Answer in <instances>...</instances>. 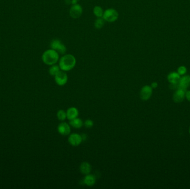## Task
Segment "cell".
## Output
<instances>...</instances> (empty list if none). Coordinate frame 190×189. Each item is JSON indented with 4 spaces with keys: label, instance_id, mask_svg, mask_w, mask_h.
Wrapping results in <instances>:
<instances>
[{
    "label": "cell",
    "instance_id": "9c48e42d",
    "mask_svg": "<svg viewBox=\"0 0 190 189\" xmlns=\"http://www.w3.org/2000/svg\"><path fill=\"white\" fill-rule=\"evenodd\" d=\"M59 133L63 136H67L71 133L70 125L66 122H62L57 126Z\"/></svg>",
    "mask_w": 190,
    "mask_h": 189
},
{
    "label": "cell",
    "instance_id": "5b68a950",
    "mask_svg": "<svg viewBox=\"0 0 190 189\" xmlns=\"http://www.w3.org/2000/svg\"><path fill=\"white\" fill-rule=\"evenodd\" d=\"M83 8L80 4L72 5L70 8L69 14L72 19H77L80 18L82 15Z\"/></svg>",
    "mask_w": 190,
    "mask_h": 189
},
{
    "label": "cell",
    "instance_id": "30bf717a",
    "mask_svg": "<svg viewBox=\"0 0 190 189\" xmlns=\"http://www.w3.org/2000/svg\"><path fill=\"white\" fill-rule=\"evenodd\" d=\"M190 86V75H185L182 78H180L179 82V87L178 89H181L183 91L186 92L187 89Z\"/></svg>",
    "mask_w": 190,
    "mask_h": 189
},
{
    "label": "cell",
    "instance_id": "8992f818",
    "mask_svg": "<svg viewBox=\"0 0 190 189\" xmlns=\"http://www.w3.org/2000/svg\"><path fill=\"white\" fill-rule=\"evenodd\" d=\"M56 84L59 86H63L68 82V75L66 72L60 70L55 76Z\"/></svg>",
    "mask_w": 190,
    "mask_h": 189
},
{
    "label": "cell",
    "instance_id": "4fadbf2b",
    "mask_svg": "<svg viewBox=\"0 0 190 189\" xmlns=\"http://www.w3.org/2000/svg\"><path fill=\"white\" fill-rule=\"evenodd\" d=\"M66 114H67V118L69 120H71L74 119L78 117L79 111L76 108L70 107L67 109Z\"/></svg>",
    "mask_w": 190,
    "mask_h": 189
},
{
    "label": "cell",
    "instance_id": "ac0fdd59",
    "mask_svg": "<svg viewBox=\"0 0 190 189\" xmlns=\"http://www.w3.org/2000/svg\"><path fill=\"white\" fill-rule=\"evenodd\" d=\"M104 23H105V21L102 17L97 18L95 21L94 26H95V28L100 30V29H101L103 28V27L104 26Z\"/></svg>",
    "mask_w": 190,
    "mask_h": 189
},
{
    "label": "cell",
    "instance_id": "4316f807",
    "mask_svg": "<svg viewBox=\"0 0 190 189\" xmlns=\"http://www.w3.org/2000/svg\"><path fill=\"white\" fill-rule=\"evenodd\" d=\"M76 1H77V2H78V1H80V0H76Z\"/></svg>",
    "mask_w": 190,
    "mask_h": 189
},
{
    "label": "cell",
    "instance_id": "83f0119b",
    "mask_svg": "<svg viewBox=\"0 0 190 189\" xmlns=\"http://www.w3.org/2000/svg\"><path fill=\"white\" fill-rule=\"evenodd\" d=\"M189 133H190V129H189Z\"/></svg>",
    "mask_w": 190,
    "mask_h": 189
},
{
    "label": "cell",
    "instance_id": "277c9868",
    "mask_svg": "<svg viewBox=\"0 0 190 189\" xmlns=\"http://www.w3.org/2000/svg\"><path fill=\"white\" fill-rule=\"evenodd\" d=\"M50 47L55 50L60 55H63L67 52V48L61 40L57 38L53 39L50 42Z\"/></svg>",
    "mask_w": 190,
    "mask_h": 189
},
{
    "label": "cell",
    "instance_id": "3957f363",
    "mask_svg": "<svg viewBox=\"0 0 190 189\" xmlns=\"http://www.w3.org/2000/svg\"><path fill=\"white\" fill-rule=\"evenodd\" d=\"M119 17V14L118 11L113 8H107L104 10L102 18L104 19L105 22L109 23L115 22Z\"/></svg>",
    "mask_w": 190,
    "mask_h": 189
},
{
    "label": "cell",
    "instance_id": "44dd1931",
    "mask_svg": "<svg viewBox=\"0 0 190 189\" xmlns=\"http://www.w3.org/2000/svg\"><path fill=\"white\" fill-rule=\"evenodd\" d=\"M93 122L91 119H87L85 122L83 123V126L86 127V128H91L93 126Z\"/></svg>",
    "mask_w": 190,
    "mask_h": 189
},
{
    "label": "cell",
    "instance_id": "52a82bcc",
    "mask_svg": "<svg viewBox=\"0 0 190 189\" xmlns=\"http://www.w3.org/2000/svg\"><path fill=\"white\" fill-rule=\"evenodd\" d=\"M152 94V88H151V86L148 85L143 86L141 89L140 93L141 99L142 100H145V101L149 100L151 98Z\"/></svg>",
    "mask_w": 190,
    "mask_h": 189
},
{
    "label": "cell",
    "instance_id": "9a60e30c",
    "mask_svg": "<svg viewBox=\"0 0 190 189\" xmlns=\"http://www.w3.org/2000/svg\"><path fill=\"white\" fill-rule=\"evenodd\" d=\"M167 79L170 83H178L180 79V75L177 72H171L168 75Z\"/></svg>",
    "mask_w": 190,
    "mask_h": 189
},
{
    "label": "cell",
    "instance_id": "7c38bea8",
    "mask_svg": "<svg viewBox=\"0 0 190 189\" xmlns=\"http://www.w3.org/2000/svg\"><path fill=\"white\" fill-rule=\"evenodd\" d=\"M185 93L186 92L181 89H177L173 96V100L175 103L182 102L185 97Z\"/></svg>",
    "mask_w": 190,
    "mask_h": 189
},
{
    "label": "cell",
    "instance_id": "ffe728a7",
    "mask_svg": "<svg viewBox=\"0 0 190 189\" xmlns=\"http://www.w3.org/2000/svg\"><path fill=\"white\" fill-rule=\"evenodd\" d=\"M57 117L60 121H64L67 118L66 111H63L62 109H60L57 113Z\"/></svg>",
    "mask_w": 190,
    "mask_h": 189
},
{
    "label": "cell",
    "instance_id": "e0dca14e",
    "mask_svg": "<svg viewBox=\"0 0 190 189\" xmlns=\"http://www.w3.org/2000/svg\"><path fill=\"white\" fill-rule=\"evenodd\" d=\"M104 11L100 6H96L93 8V13L97 18L102 17Z\"/></svg>",
    "mask_w": 190,
    "mask_h": 189
},
{
    "label": "cell",
    "instance_id": "7402d4cb",
    "mask_svg": "<svg viewBox=\"0 0 190 189\" xmlns=\"http://www.w3.org/2000/svg\"><path fill=\"white\" fill-rule=\"evenodd\" d=\"M187 72L186 67L185 66H180L179 67V68L177 69V73H179L180 75H183L184 74H186Z\"/></svg>",
    "mask_w": 190,
    "mask_h": 189
},
{
    "label": "cell",
    "instance_id": "2e32d148",
    "mask_svg": "<svg viewBox=\"0 0 190 189\" xmlns=\"http://www.w3.org/2000/svg\"><path fill=\"white\" fill-rule=\"evenodd\" d=\"M69 124L75 129H80L83 126V122L81 119L76 118L70 120Z\"/></svg>",
    "mask_w": 190,
    "mask_h": 189
},
{
    "label": "cell",
    "instance_id": "cb8c5ba5",
    "mask_svg": "<svg viewBox=\"0 0 190 189\" xmlns=\"http://www.w3.org/2000/svg\"><path fill=\"white\" fill-rule=\"evenodd\" d=\"M157 86H158V84H157V83H156V82H153V83H152L151 85V88H152V89L156 88L157 87Z\"/></svg>",
    "mask_w": 190,
    "mask_h": 189
},
{
    "label": "cell",
    "instance_id": "7a4b0ae2",
    "mask_svg": "<svg viewBox=\"0 0 190 189\" xmlns=\"http://www.w3.org/2000/svg\"><path fill=\"white\" fill-rule=\"evenodd\" d=\"M60 59V54L53 49H49L43 53L42 60L45 64L52 66L59 62Z\"/></svg>",
    "mask_w": 190,
    "mask_h": 189
},
{
    "label": "cell",
    "instance_id": "603a6c76",
    "mask_svg": "<svg viewBox=\"0 0 190 189\" xmlns=\"http://www.w3.org/2000/svg\"><path fill=\"white\" fill-rule=\"evenodd\" d=\"M185 96L186 97L187 100L190 102V91H187L185 93Z\"/></svg>",
    "mask_w": 190,
    "mask_h": 189
},
{
    "label": "cell",
    "instance_id": "8fae6325",
    "mask_svg": "<svg viewBox=\"0 0 190 189\" xmlns=\"http://www.w3.org/2000/svg\"><path fill=\"white\" fill-rule=\"evenodd\" d=\"M96 182V179L95 175L92 174H87L85 175L82 180V184L91 187L93 186Z\"/></svg>",
    "mask_w": 190,
    "mask_h": 189
},
{
    "label": "cell",
    "instance_id": "6da1fadb",
    "mask_svg": "<svg viewBox=\"0 0 190 189\" xmlns=\"http://www.w3.org/2000/svg\"><path fill=\"white\" fill-rule=\"evenodd\" d=\"M76 64V59L71 54H65L59 61L60 69L65 72H68L73 69Z\"/></svg>",
    "mask_w": 190,
    "mask_h": 189
},
{
    "label": "cell",
    "instance_id": "5bb4252c",
    "mask_svg": "<svg viewBox=\"0 0 190 189\" xmlns=\"http://www.w3.org/2000/svg\"><path fill=\"white\" fill-rule=\"evenodd\" d=\"M91 165L88 162H83L80 166V171L82 174H89L91 171Z\"/></svg>",
    "mask_w": 190,
    "mask_h": 189
},
{
    "label": "cell",
    "instance_id": "d4e9b609",
    "mask_svg": "<svg viewBox=\"0 0 190 189\" xmlns=\"http://www.w3.org/2000/svg\"><path fill=\"white\" fill-rule=\"evenodd\" d=\"M81 137H82V141H85L86 139H87V135L86 134H82L81 135Z\"/></svg>",
    "mask_w": 190,
    "mask_h": 189
},
{
    "label": "cell",
    "instance_id": "ba28073f",
    "mask_svg": "<svg viewBox=\"0 0 190 189\" xmlns=\"http://www.w3.org/2000/svg\"><path fill=\"white\" fill-rule=\"evenodd\" d=\"M68 141L73 146H77L81 144L82 137L80 134L77 133L71 134L68 138Z\"/></svg>",
    "mask_w": 190,
    "mask_h": 189
},
{
    "label": "cell",
    "instance_id": "484cf974",
    "mask_svg": "<svg viewBox=\"0 0 190 189\" xmlns=\"http://www.w3.org/2000/svg\"><path fill=\"white\" fill-rule=\"evenodd\" d=\"M65 2L67 5L71 4V0H65Z\"/></svg>",
    "mask_w": 190,
    "mask_h": 189
},
{
    "label": "cell",
    "instance_id": "d6986e66",
    "mask_svg": "<svg viewBox=\"0 0 190 189\" xmlns=\"http://www.w3.org/2000/svg\"><path fill=\"white\" fill-rule=\"evenodd\" d=\"M60 70L61 69H60V68L59 65L53 64V65L51 66V67H50V68H49V74L52 76L55 77Z\"/></svg>",
    "mask_w": 190,
    "mask_h": 189
}]
</instances>
